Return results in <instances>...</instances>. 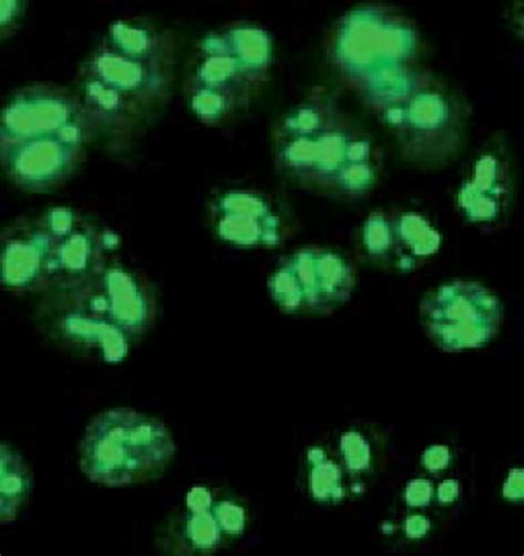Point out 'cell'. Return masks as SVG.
Listing matches in <instances>:
<instances>
[{
	"label": "cell",
	"mask_w": 524,
	"mask_h": 556,
	"mask_svg": "<svg viewBox=\"0 0 524 556\" xmlns=\"http://www.w3.org/2000/svg\"><path fill=\"white\" fill-rule=\"evenodd\" d=\"M273 154L288 181L338 199L366 194L382 169L373 135L325 90H314L280 116L273 132Z\"/></svg>",
	"instance_id": "6da1fadb"
},
{
	"label": "cell",
	"mask_w": 524,
	"mask_h": 556,
	"mask_svg": "<svg viewBox=\"0 0 524 556\" xmlns=\"http://www.w3.org/2000/svg\"><path fill=\"white\" fill-rule=\"evenodd\" d=\"M30 491V479L22 456L2 445V523L14 520Z\"/></svg>",
	"instance_id": "5bb4252c"
},
{
	"label": "cell",
	"mask_w": 524,
	"mask_h": 556,
	"mask_svg": "<svg viewBox=\"0 0 524 556\" xmlns=\"http://www.w3.org/2000/svg\"><path fill=\"white\" fill-rule=\"evenodd\" d=\"M361 242L370 261L377 266L407 273L436 254L441 238L420 214L387 211L376 212L366 219Z\"/></svg>",
	"instance_id": "30bf717a"
},
{
	"label": "cell",
	"mask_w": 524,
	"mask_h": 556,
	"mask_svg": "<svg viewBox=\"0 0 524 556\" xmlns=\"http://www.w3.org/2000/svg\"><path fill=\"white\" fill-rule=\"evenodd\" d=\"M220 232L227 240L255 247H276L289 233V217L271 198L233 193L216 206Z\"/></svg>",
	"instance_id": "7c38bea8"
},
{
	"label": "cell",
	"mask_w": 524,
	"mask_h": 556,
	"mask_svg": "<svg viewBox=\"0 0 524 556\" xmlns=\"http://www.w3.org/2000/svg\"><path fill=\"white\" fill-rule=\"evenodd\" d=\"M513 195L507 138L494 135L483 146L457 191V207L471 224L490 226L507 217Z\"/></svg>",
	"instance_id": "8fae6325"
},
{
	"label": "cell",
	"mask_w": 524,
	"mask_h": 556,
	"mask_svg": "<svg viewBox=\"0 0 524 556\" xmlns=\"http://www.w3.org/2000/svg\"><path fill=\"white\" fill-rule=\"evenodd\" d=\"M209 40L191 92L195 105L216 117L248 104L266 85L273 50L267 33L254 27L235 28Z\"/></svg>",
	"instance_id": "8992f818"
},
{
	"label": "cell",
	"mask_w": 524,
	"mask_h": 556,
	"mask_svg": "<svg viewBox=\"0 0 524 556\" xmlns=\"http://www.w3.org/2000/svg\"><path fill=\"white\" fill-rule=\"evenodd\" d=\"M187 511L178 526L188 552H212L245 529V511L229 500H216L203 486H195L186 498Z\"/></svg>",
	"instance_id": "4fadbf2b"
},
{
	"label": "cell",
	"mask_w": 524,
	"mask_h": 556,
	"mask_svg": "<svg viewBox=\"0 0 524 556\" xmlns=\"http://www.w3.org/2000/svg\"><path fill=\"white\" fill-rule=\"evenodd\" d=\"M413 23L385 5L351 10L336 25L327 58L342 83L372 110L420 70Z\"/></svg>",
	"instance_id": "3957f363"
},
{
	"label": "cell",
	"mask_w": 524,
	"mask_h": 556,
	"mask_svg": "<svg viewBox=\"0 0 524 556\" xmlns=\"http://www.w3.org/2000/svg\"><path fill=\"white\" fill-rule=\"evenodd\" d=\"M102 252L80 228L55 222L8 244L3 282L16 290L52 291L101 266Z\"/></svg>",
	"instance_id": "52a82bcc"
},
{
	"label": "cell",
	"mask_w": 524,
	"mask_h": 556,
	"mask_svg": "<svg viewBox=\"0 0 524 556\" xmlns=\"http://www.w3.org/2000/svg\"><path fill=\"white\" fill-rule=\"evenodd\" d=\"M372 111L395 138L403 159L412 164L445 165L466 144L469 102L452 85L421 68Z\"/></svg>",
	"instance_id": "277c9868"
},
{
	"label": "cell",
	"mask_w": 524,
	"mask_h": 556,
	"mask_svg": "<svg viewBox=\"0 0 524 556\" xmlns=\"http://www.w3.org/2000/svg\"><path fill=\"white\" fill-rule=\"evenodd\" d=\"M175 443L159 420L130 408L100 413L80 445V467L87 478L105 486L152 480L174 458Z\"/></svg>",
	"instance_id": "5b68a950"
},
{
	"label": "cell",
	"mask_w": 524,
	"mask_h": 556,
	"mask_svg": "<svg viewBox=\"0 0 524 556\" xmlns=\"http://www.w3.org/2000/svg\"><path fill=\"white\" fill-rule=\"evenodd\" d=\"M50 324L65 340L121 362L150 320V304L136 278L99 266L50 291Z\"/></svg>",
	"instance_id": "7a4b0ae2"
},
{
	"label": "cell",
	"mask_w": 524,
	"mask_h": 556,
	"mask_svg": "<svg viewBox=\"0 0 524 556\" xmlns=\"http://www.w3.org/2000/svg\"><path fill=\"white\" fill-rule=\"evenodd\" d=\"M355 288L352 265L340 254L305 249L289 255L274 271L270 292L285 312L326 314L345 304Z\"/></svg>",
	"instance_id": "ba28073f"
},
{
	"label": "cell",
	"mask_w": 524,
	"mask_h": 556,
	"mask_svg": "<svg viewBox=\"0 0 524 556\" xmlns=\"http://www.w3.org/2000/svg\"><path fill=\"white\" fill-rule=\"evenodd\" d=\"M421 316L429 338L440 350L462 352L495 338L502 308L485 287L456 281L431 292L422 303Z\"/></svg>",
	"instance_id": "9c48e42d"
}]
</instances>
